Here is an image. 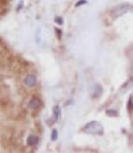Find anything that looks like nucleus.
Instances as JSON below:
<instances>
[{
    "label": "nucleus",
    "mask_w": 133,
    "mask_h": 153,
    "mask_svg": "<svg viewBox=\"0 0 133 153\" xmlns=\"http://www.w3.org/2000/svg\"><path fill=\"white\" fill-rule=\"evenodd\" d=\"M101 93H102V88H101V85L96 84V85L94 87V90H92V98H99L100 95H101Z\"/></svg>",
    "instance_id": "6"
},
{
    "label": "nucleus",
    "mask_w": 133,
    "mask_h": 153,
    "mask_svg": "<svg viewBox=\"0 0 133 153\" xmlns=\"http://www.w3.org/2000/svg\"><path fill=\"white\" fill-rule=\"evenodd\" d=\"M52 141H55L57 138H58V132H57V130H53L52 131Z\"/></svg>",
    "instance_id": "8"
},
{
    "label": "nucleus",
    "mask_w": 133,
    "mask_h": 153,
    "mask_svg": "<svg viewBox=\"0 0 133 153\" xmlns=\"http://www.w3.org/2000/svg\"><path fill=\"white\" fill-rule=\"evenodd\" d=\"M36 83H37V78H36V75H33V74H27L25 76V79H24V84L28 88L35 87Z\"/></svg>",
    "instance_id": "3"
},
{
    "label": "nucleus",
    "mask_w": 133,
    "mask_h": 153,
    "mask_svg": "<svg viewBox=\"0 0 133 153\" xmlns=\"http://www.w3.org/2000/svg\"><path fill=\"white\" fill-rule=\"evenodd\" d=\"M83 4H86V0H80V1H78V3H77V6H80V5H83Z\"/></svg>",
    "instance_id": "10"
},
{
    "label": "nucleus",
    "mask_w": 133,
    "mask_h": 153,
    "mask_svg": "<svg viewBox=\"0 0 133 153\" xmlns=\"http://www.w3.org/2000/svg\"><path fill=\"white\" fill-rule=\"evenodd\" d=\"M37 143H38V137H37L36 135H30L27 137V146L33 147V146L37 145Z\"/></svg>",
    "instance_id": "5"
},
{
    "label": "nucleus",
    "mask_w": 133,
    "mask_h": 153,
    "mask_svg": "<svg viewBox=\"0 0 133 153\" xmlns=\"http://www.w3.org/2000/svg\"><path fill=\"white\" fill-rule=\"evenodd\" d=\"M55 32H57V35H58V38H62V32H61L59 28H55Z\"/></svg>",
    "instance_id": "11"
},
{
    "label": "nucleus",
    "mask_w": 133,
    "mask_h": 153,
    "mask_svg": "<svg viewBox=\"0 0 133 153\" xmlns=\"http://www.w3.org/2000/svg\"><path fill=\"white\" fill-rule=\"evenodd\" d=\"M55 22L58 24V25H62V24H63V20H62V17H55Z\"/></svg>",
    "instance_id": "9"
},
{
    "label": "nucleus",
    "mask_w": 133,
    "mask_h": 153,
    "mask_svg": "<svg viewBox=\"0 0 133 153\" xmlns=\"http://www.w3.org/2000/svg\"><path fill=\"white\" fill-rule=\"evenodd\" d=\"M59 116H61V110H59L58 106H55V108H54V120L57 121V120L59 119Z\"/></svg>",
    "instance_id": "7"
},
{
    "label": "nucleus",
    "mask_w": 133,
    "mask_h": 153,
    "mask_svg": "<svg viewBox=\"0 0 133 153\" xmlns=\"http://www.w3.org/2000/svg\"><path fill=\"white\" fill-rule=\"evenodd\" d=\"M28 108H30L31 110H37V109H40L41 108V100L38 98H32L30 100V102H28Z\"/></svg>",
    "instance_id": "4"
},
{
    "label": "nucleus",
    "mask_w": 133,
    "mask_h": 153,
    "mask_svg": "<svg viewBox=\"0 0 133 153\" xmlns=\"http://www.w3.org/2000/svg\"><path fill=\"white\" fill-rule=\"evenodd\" d=\"M133 9V6L131 5V4H120V5H117L116 7H113L112 9V11H111V15L113 16V17H118V16H122L123 14H126L127 11H129V10H132Z\"/></svg>",
    "instance_id": "2"
},
{
    "label": "nucleus",
    "mask_w": 133,
    "mask_h": 153,
    "mask_svg": "<svg viewBox=\"0 0 133 153\" xmlns=\"http://www.w3.org/2000/svg\"><path fill=\"white\" fill-rule=\"evenodd\" d=\"M107 115H112V116H116L117 112H116V111H111V110H109V111H107Z\"/></svg>",
    "instance_id": "12"
},
{
    "label": "nucleus",
    "mask_w": 133,
    "mask_h": 153,
    "mask_svg": "<svg viewBox=\"0 0 133 153\" xmlns=\"http://www.w3.org/2000/svg\"><path fill=\"white\" fill-rule=\"evenodd\" d=\"M83 131H84V132H86V133H91V135H102V133H103L102 126L100 125L98 121L88 122L86 125L84 126Z\"/></svg>",
    "instance_id": "1"
}]
</instances>
